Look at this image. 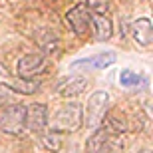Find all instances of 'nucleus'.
<instances>
[{
    "label": "nucleus",
    "instance_id": "9b49d317",
    "mask_svg": "<svg viewBox=\"0 0 153 153\" xmlns=\"http://www.w3.org/2000/svg\"><path fill=\"white\" fill-rule=\"evenodd\" d=\"M91 24H94V34L97 42H108L114 34V24L108 16H100V14H91Z\"/></svg>",
    "mask_w": 153,
    "mask_h": 153
},
{
    "label": "nucleus",
    "instance_id": "9d476101",
    "mask_svg": "<svg viewBox=\"0 0 153 153\" xmlns=\"http://www.w3.org/2000/svg\"><path fill=\"white\" fill-rule=\"evenodd\" d=\"M2 88L8 91H16V94H36L38 91V82L36 79H20V78H2L0 79Z\"/></svg>",
    "mask_w": 153,
    "mask_h": 153
},
{
    "label": "nucleus",
    "instance_id": "ddd939ff",
    "mask_svg": "<svg viewBox=\"0 0 153 153\" xmlns=\"http://www.w3.org/2000/svg\"><path fill=\"white\" fill-rule=\"evenodd\" d=\"M108 139H109V135L102 129V127L94 129V133L90 135V139H88V143H85L88 153H105L108 151Z\"/></svg>",
    "mask_w": 153,
    "mask_h": 153
},
{
    "label": "nucleus",
    "instance_id": "2eb2a0df",
    "mask_svg": "<svg viewBox=\"0 0 153 153\" xmlns=\"http://www.w3.org/2000/svg\"><path fill=\"white\" fill-rule=\"evenodd\" d=\"M42 143L48 151H60L64 147V135L56 133V131H46L42 135Z\"/></svg>",
    "mask_w": 153,
    "mask_h": 153
},
{
    "label": "nucleus",
    "instance_id": "f3484780",
    "mask_svg": "<svg viewBox=\"0 0 153 153\" xmlns=\"http://www.w3.org/2000/svg\"><path fill=\"white\" fill-rule=\"evenodd\" d=\"M88 10L91 14H100V16H105V12L109 10V0H88Z\"/></svg>",
    "mask_w": 153,
    "mask_h": 153
},
{
    "label": "nucleus",
    "instance_id": "423d86ee",
    "mask_svg": "<svg viewBox=\"0 0 153 153\" xmlns=\"http://www.w3.org/2000/svg\"><path fill=\"white\" fill-rule=\"evenodd\" d=\"M48 105L46 103H30L26 108V129L40 133L48 127Z\"/></svg>",
    "mask_w": 153,
    "mask_h": 153
},
{
    "label": "nucleus",
    "instance_id": "dca6fc26",
    "mask_svg": "<svg viewBox=\"0 0 153 153\" xmlns=\"http://www.w3.org/2000/svg\"><path fill=\"white\" fill-rule=\"evenodd\" d=\"M139 82H141V76L135 74L133 70H121L119 72V84L125 88H135Z\"/></svg>",
    "mask_w": 153,
    "mask_h": 153
},
{
    "label": "nucleus",
    "instance_id": "0eeeda50",
    "mask_svg": "<svg viewBox=\"0 0 153 153\" xmlns=\"http://www.w3.org/2000/svg\"><path fill=\"white\" fill-rule=\"evenodd\" d=\"M102 129L108 133V135H115V137H121L123 133L129 131V123H127V117H125L119 109H111L105 114L102 121Z\"/></svg>",
    "mask_w": 153,
    "mask_h": 153
},
{
    "label": "nucleus",
    "instance_id": "f257e3e1",
    "mask_svg": "<svg viewBox=\"0 0 153 153\" xmlns=\"http://www.w3.org/2000/svg\"><path fill=\"white\" fill-rule=\"evenodd\" d=\"M82 105L78 102H68L56 114L48 117V131H56V133H74L82 127Z\"/></svg>",
    "mask_w": 153,
    "mask_h": 153
},
{
    "label": "nucleus",
    "instance_id": "6e6552de",
    "mask_svg": "<svg viewBox=\"0 0 153 153\" xmlns=\"http://www.w3.org/2000/svg\"><path fill=\"white\" fill-rule=\"evenodd\" d=\"M88 88V78L85 76H72V78L62 79L56 85V91L64 97H76L79 94H84Z\"/></svg>",
    "mask_w": 153,
    "mask_h": 153
},
{
    "label": "nucleus",
    "instance_id": "f8f14e48",
    "mask_svg": "<svg viewBox=\"0 0 153 153\" xmlns=\"http://www.w3.org/2000/svg\"><path fill=\"white\" fill-rule=\"evenodd\" d=\"M115 60H117L115 52H102V54H96V56L85 58V60H78L74 66L76 68L78 66H90L94 70H103V68H108V66H111V64H115Z\"/></svg>",
    "mask_w": 153,
    "mask_h": 153
},
{
    "label": "nucleus",
    "instance_id": "7ed1b4c3",
    "mask_svg": "<svg viewBox=\"0 0 153 153\" xmlns=\"http://www.w3.org/2000/svg\"><path fill=\"white\" fill-rule=\"evenodd\" d=\"M0 129L8 135H22L26 131V105L10 103L0 114Z\"/></svg>",
    "mask_w": 153,
    "mask_h": 153
},
{
    "label": "nucleus",
    "instance_id": "1a4fd4ad",
    "mask_svg": "<svg viewBox=\"0 0 153 153\" xmlns=\"http://www.w3.org/2000/svg\"><path fill=\"white\" fill-rule=\"evenodd\" d=\"M131 36H133V40H135V44L143 46V48L151 46L153 28H151L149 18H139V20H135V22L131 24Z\"/></svg>",
    "mask_w": 153,
    "mask_h": 153
},
{
    "label": "nucleus",
    "instance_id": "39448f33",
    "mask_svg": "<svg viewBox=\"0 0 153 153\" xmlns=\"http://www.w3.org/2000/svg\"><path fill=\"white\" fill-rule=\"evenodd\" d=\"M66 22H68L70 30L78 36H84L90 28V22H91V12L88 10L85 4H78L74 8H70L66 12Z\"/></svg>",
    "mask_w": 153,
    "mask_h": 153
},
{
    "label": "nucleus",
    "instance_id": "20e7f679",
    "mask_svg": "<svg viewBox=\"0 0 153 153\" xmlns=\"http://www.w3.org/2000/svg\"><path fill=\"white\" fill-rule=\"evenodd\" d=\"M46 70H48V58L44 54H26L16 64V72L20 79H34L36 76L44 74Z\"/></svg>",
    "mask_w": 153,
    "mask_h": 153
},
{
    "label": "nucleus",
    "instance_id": "a211bd4d",
    "mask_svg": "<svg viewBox=\"0 0 153 153\" xmlns=\"http://www.w3.org/2000/svg\"><path fill=\"white\" fill-rule=\"evenodd\" d=\"M137 153H151V149H141V151H137Z\"/></svg>",
    "mask_w": 153,
    "mask_h": 153
},
{
    "label": "nucleus",
    "instance_id": "f03ea898",
    "mask_svg": "<svg viewBox=\"0 0 153 153\" xmlns=\"http://www.w3.org/2000/svg\"><path fill=\"white\" fill-rule=\"evenodd\" d=\"M109 108V94L108 91H94L85 103V114H82V123H85L90 129L102 127V121Z\"/></svg>",
    "mask_w": 153,
    "mask_h": 153
},
{
    "label": "nucleus",
    "instance_id": "4468645a",
    "mask_svg": "<svg viewBox=\"0 0 153 153\" xmlns=\"http://www.w3.org/2000/svg\"><path fill=\"white\" fill-rule=\"evenodd\" d=\"M36 42L40 44V48H42V54H52V52L58 48V38L52 32H48V30H42V34H38V38H36Z\"/></svg>",
    "mask_w": 153,
    "mask_h": 153
}]
</instances>
